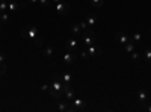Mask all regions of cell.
Here are the masks:
<instances>
[{
  "instance_id": "1",
  "label": "cell",
  "mask_w": 151,
  "mask_h": 112,
  "mask_svg": "<svg viewBox=\"0 0 151 112\" xmlns=\"http://www.w3.org/2000/svg\"><path fill=\"white\" fill-rule=\"evenodd\" d=\"M48 92L55 98H60V95L64 94V82H62L59 74H55L53 76V82L48 86Z\"/></svg>"
},
{
  "instance_id": "2",
  "label": "cell",
  "mask_w": 151,
  "mask_h": 112,
  "mask_svg": "<svg viewBox=\"0 0 151 112\" xmlns=\"http://www.w3.org/2000/svg\"><path fill=\"white\" fill-rule=\"evenodd\" d=\"M21 36L23 38H35V36H38V29L35 27V26H24L23 29H21Z\"/></svg>"
},
{
  "instance_id": "3",
  "label": "cell",
  "mask_w": 151,
  "mask_h": 112,
  "mask_svg": "<svg viewBox=\"0 0 151 112\" xmlns=\"http://www.w3.org/2000/svg\"><path fill=\"white\" fill-rule=\"evenodd\" d=\"M71 103V106H70V111L71 112H77V111H85V108H86V102H83V100H80V98H76L74 97V100H71L70 102Z\"/></svg>"
},
{
  "instance_id": "4",
  "label": "cell",
  "mask_w": 151,
  "mask_h": 112,
  "mask_svg": "<svg viewBox=\"0 0 151 112\" xmlns=\"http://www.w3.org/2000/svg\"><path fill=\"white\" fill-rule=\"evenodd\" d=\"M55 8H56V12H58L59 15H64V14H67V12L70 11V6L64 2V0H62V2H59V3H56Z\"/></svg>"
},
{
  "instance_id": "5",
  "label": "cell",
  "mask_w": 151,
  "mask_h": 112,
  "mask_svg": "<svg viewBox=\"0 0 151 112\" xmlns=\"http://www.w3.org/2000/svg\"><path fill=\"white\" fill-rule=\"evenodd\" d=\"M88 55L89 56H98V55H101V48H100L97 44H92V46H89L88 47Z\"/></svg>"
},
{
  "instance_id": "6",
  "label": "cell",
  "mask_w": 151,
  "mask_h": 112,
  "mask_svg": "<svg viewBox=\"0 0 151 112\" xmlns=\"http://www.w3.org/2000/svg\"><path fill=\"white\" fill-rule=\"evenodd\" d=\"M74 55H76V53L68 52V50L64 53V64H65V65H73V62H74Z\"/></svg>"
},
{
  "instance_id": "7",
  "label": "cell",
  "mask_w": 151,
  "mask_h": 112,
  "mask_svg": "<svg viewBox=\"0 0 151 112\" xmlns=\"http://www.w3.org/2000/svg\"><path fill=\"white\" fill-rule=\"evenodd\" d=\"M67 50L68 52H73V53H76V50H77V41L76 40H68L67 41Z\"/></svg>"
},
{
  "instance_id": "8",
  "label": "cell",
  "mask_w": 151,
  "mask_h": 112,
  "mask_svg": "<svg viewBox=\"0 0 151 112\" xmlns=\"http://www.w3.org/2000/svg\"><path fill=\"white\" fill-rule=\"evenodd\" d=\"M95 23H97V17H95V15H89V17L86 18L88 29H94V27H95Z\"/></svg>"
},
{
  "instance_id": "9",
  "label": "cell",
  "mask_w": 151,
  "mask_h": 112,
  "mask_svg": "<svg viewBox=\"0 0 151 112\" xmlns=\"http://www.w3.org/2000/svg\"><path fill=\"white\" fill-rule=\"evenodd\" d=\"M60 79H62V82L64 83H71V80H73V76H71V73H68V71H64L60 74Z\"/></svg>"
},
{
  "instance_id": "10",
  "label": "cell",
  "mask_w": 151,
  "mask_h": 112,
  "mask_svg": "<svg viewBox=\"0 0 151 112\" xmlns=\"http://www.w3.org/2000/svg\"><path fill=\"white\" fill-rule=\"evenodd\" d=\"M137 95H139V102H141L142 105H147V102H148V97H147L145 91H144V90H139V91H137Z\"/></svg>"
},
{
  "instance_id": "11",
  "label": "cell",
  "mask_w": 151,
  "mask_h": 112,
  "mask_svg": "<svg viewBox=\"0 0 151 112\" xmlns=\"http://www.w3.org/2000/svg\"><path fill=\"white\" fill-rule=\"evenodd\" d=\"M118 41H119V44H124V46H125L130 40H129V36H127V35H124L122 32H119V33H118Z\"/></svg>"
},
{
  "instance_id": "12",
  "label": "cell",
  "mask_w": 151,
  "mask_h": 112,
  "mask_svg": "<svg viewBox=\"0 0 151 112\" xmlns=\"http://www.w3.org/2000/svg\"><path fill=\"white\" fill-rule=\"evenodd\" d=\"M33 44H35V47H42L44 46V38H42V36H35V38H33Z\"/></svg>"
},
{
  "instance_id": "13",
  "label": "cell",
  "mask_w": 151,
  "mask_h": 112,
  "mask_svg": "<svg viewBox=\"0 0 151 112\" xmlns=\"http://www.w3.org/2000/svg\"><path fill=\"white\" fill-rule=\"evenodd\" d=\"M134 46H136L134 41H129L127 44H125V52H127V53H132V52L134 50Z\"/></svg>"
},
{
  "instance_id": "14",
  "label": "cell",
  "mask_w": 151,
  "mask_h": 112,
  "mask_svg": "<svg viewBox=\"0 0 151 112\" xmlns=\"http://www.w3.org/2000/svg\"><path fill=\"white\" fill-rule=\"evenodd\" d=\"M53 55V47H45V50H44V56L45 58H50V56H52Z\"/></svg>"
},
{
  "instance_id": "15",
  "label": "cell",
  "mask_w": 151,
  "mask_h": 112,
  "mask_svg": "<svg viewBox=\"0 0 151 112\" xmlns=\"http://www.w3.org/2000/svg\"><path fill=\"white\" fill-rule=\"evenodd\" d=\"M8 20H9V14H6V12H0V21L6 23Z\"/></svg>"
},
{
  "instance_id": "16",
  "label": "cell",
  "mask_w": 151,
  "mask_h": 112,
  "mask_svg": "<svg viewBox=\"0 0 151 112\" xmlns=\"http://www.w3.org/2000/svg\"><path fill=\"white\" fill-rule=\"evenodd\" d=\"M58 109H59V111H70V106H68L67 103H60V102H59Z\"/></svg>"
},
{
  "instance_id": "17",
  "label": "cell",
  "mask_w": 151,
  "mask_h": 112,
  "mask_svg": "<svg viewBox=\"0 0 151 112\" xmlns=\"http://www.w3.org/2000/svg\"><path fill=\"white\" fill-rule=\"evenodd\" d=\"M141 40H142V35L141 33H134L132 36V41H134V43H141Z\"/></svg>"
},
{
  "instance_id": "18",
  "label": "cell",
  "mask_w": 151,
  "mask_h": 112,
  "mask_svg": "<svg viewBox=\"0 0 151 112\" xmlns=\"http://www.w3.org/2000/svg\"><path fill=\"white\" fill-rule=\"evenodd\" d=\"M18 6H20V5H18L17 2H11V3L8 5V8H9V11H15V9H18Z\"/></svg>"
},
{
  "instance_id": "19",
  "label": "cell",
  "mask_w": 151,
  "mask_h": 112,
  "mask_svg": "<svg viewBox=\"0 0 151 112\" xmlns=\"http://www.w3.org/2000/svg\"><path fill=\"white\" fill-rule=\"evenodd\" d=\"M89 3L91 5H94V6H103V0H89Z\"/></svg>"
},
{
  "instance_id": "20",
  "label": "cell",
  "mask_w": 151,
  "mask_h": 112,
  "mask_svg": "<svg viewBox=\"0 0 151 112\" xmlns=\"http://www.w3.org/2000/svg\"><path fill=\"white\" fill-rule=\"evenodd\" d=\"M5 9H8V3L5 0H0V12H5Z\"/></svg>"
},
{
  "instance_id": "21",
  "label": "cell",
  "mask_w": 151,
  "mask_h": 112,
  "mask_svg": "<svg viewBox=\"0 0 151 112\" xmlns=\"http://www.w3.org/2000/svg\"><path fill=\"white\" fill-rule=\"evenodd\" d=\"M74 35H77V33H80L82 32V27L80 26H77V24H74V26H73V30H71Z\"/></svg>"
},
{
  "instance_id": "22",
  "label": "cell",
  "mask_w": 151,
  "mask_h": 112,
  "mask_svg": "<svg viewBox=\"0 0 151 112\" xmlns=\"http://www.w3.org/2000/svg\"><path fill=\"white\" fill-rule=\"evenodd\" d=\"M144 56H145V59H147L148 62H151V50H150V48H148V50L144 53Z\"/></svg>"
},
{
  "instance_id": "23",
  "label": "cell",
  "mask_w": 151,
  "mask_h": 112,
  "mask_svg": "<svg viewBox=\"0 0 151 112\" xmlns=\"http://www.w3.org/2000/svg\"><path fill=\"white\" fill-rule=\"evenodd\" d=\"M38 2H40V5H42V6H47V5L52 3V0H38Z\"/></svg>"
},
{
  "instance_id": "24",
  "label": "cell",
  "mask_w": 151,
  "mask_h": 112,
  "mask_svg": "<svg viewBox=\"0 0 151 112\" xmlns=\"http://www.w3.org/2000/svg\"><path fill=\"white\" fill-rule=\"evenodd\" d=\"M132 58H133V59H139V53H137L136 50H133V52H132Z\"/></svg>"
},
{
  "instance_id": "25",
  "label": "cell",
  "mask_w": 151,
  "mask_h": 112,
  "mask_svg": "<svg viewBox=\"0 0 151 112\" xmlns=\"http://www.w3.org/2000/svg\"><path fill=\"white\" fill-rule=\"evenodd\" d=\"M6 71V65H3V64H0V74H3Z\"/></svg>"
},
{
  "instance_id": "26",
  "label": "cell",
  "mask_w": 151,
  "mask_h": 112,
  "mask_svg": "<svg viewBox=\"0 0 151 112\" xmlns=\"http://www.w3.org/2000/svg\"><path fill=\"white\" fill-rule=\"evenodd\" d=\"M144 108H145V109H147L148 112H151V105H150V102H148L147 105H144Z\"/></svg>"
},
{
  "instance_id": "27",
  "label": "cell",
  "mask_w": 151,
  "mask_h": 112,
  "mask_svg": "<svg viewBox=\"0 0 151 112\" xmlns=\"http://www.w3.org/2000/svg\"><path fill=\"white\" fill-rule=\"evenodd\" d=\"M48 86H50V85H42L41 90H42V91H48Z\"/></svg>"
},
{
  "instance_id": "28",
  "label": "cell",
  "mask_w": 151,
  "mask_h": 112,
  "mask_svg": "<svg viewBox=\"0 0 151 112\" xmlns=\"http://www.w3.org/2000/svg\"><path fill=\"white\" fill-rule=\"evenodd\" d=\"M3 61H5V55L0 53V64H3Z\"/></svg>"
},
{
  "instance_id": "29",
  "label": "cell",
  "mask_w": 151,
  "mask_h": 112,
  "mask_svg": "<svg viewBox=\"0 0 151 112\" xmlns=\"http://www.w3.org/2000/svg\"><path fill=\"white\" fill-rule=\"evenodd\" d=\"M27 3H35V2H38V0H26Z\"/></svg>"
},
{
  "instance_id": "30",
  "label": "cell",
  "mask_w": 151,
  "mask_h": 112,
  "mask_svg": "<svg viewBox=\"0 0 151 112\" xmlns=\"http://www.w3.org/2000/svg\"><path fill=\"white\" fill-rule=\"evenodd\" d=\"M52 2H53V3L56 5V3H59V2H62V0H52Z\"/></svg>"
}]
</instances>
